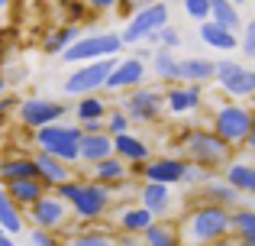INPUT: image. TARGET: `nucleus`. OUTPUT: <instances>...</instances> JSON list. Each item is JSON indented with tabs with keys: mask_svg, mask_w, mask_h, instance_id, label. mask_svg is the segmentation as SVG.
<instances>
[{
	"mask_svg": "<svg viewBox=\"0 0 255 246\" xmlns=\"http://www.w3.org/2000/svg\"><path fill=\"white\" fill-rule=\"evenodd\" d=\"M178 227H181V243L184 246H210L217 240L233 237V211L194 198V204L181 214Z\"/></svg>",
	"mask_w": 255,
	"mask_h": 246,
	"instance_id": "1",
	"label": "nucleus"
},
{
	"mask_svg": "<svg viewBox=\"0 0 255 246\" xmlns=\"http://www.w3.org/2000/svg\"><path fill=\"white\" fill-rule=\"evenodd\" d=\"M62 201H68L71 214L78 217V224H100L107 214L117 211V195L113 188L94 182V178H75L65 188L55 191Z\"/></svg>",
	"mask_w": 255,
	"mask_h": 246,
	"instance_id": "2",
	"label": "nucleus"
},
{
	"mask_svg": "<svg viewBox=\"0 0 255 246\" xmlns=\"http://www.w3.org/2000/svg\"><path fill=\"white\" fill-rule=\"evenodd\" d=\"M178 149H181V159H187V162H194V165H204V169H210V172H223L226 165L236 159V149H230L217 133L204 130V126L181 133Z\"/></svg>",
	"mask_w": 255,
	"mask_h": 246,
	"instance_id": "3",
	"label": "nucleus"
},
{
	"mask_svg": "<svg viewBox=\"0 0 255 246\" xmlns=\"http://www.w3.org/2000/svg\"><path fill=\"white\" fill-rule=\"evenodd\" d=\"M252 123H255V110H249L246 104L239 101H226L213 110L210 117V130L223 139L230 149H246L249 143V133H252Z\"/></svg>",
	"mask_w": 255,
	"mask_h": 246,
	"instance_id": "4",
	"label": "nucleus"
},
{
	"mask_svg": "<svg viewBox=\"0 0 255 246\" xmlns=\"http://www.w3.org/2000/svg\"><path fill=\"white\" fill-rule=\"evenodd\" d=\"M81 139L84 130L78 123H55L36 133V152H45L65 165H78L81 162Z\"/></svg>",
	"mask_w": 255,
	"mask_h": 246,
	"instance_id": "5",
	"label": "nucleus"
},
{
	"mask_svg": "<svg viewBox=\"0 0 255 246\" xmlns=\"http://www.w3.org/2000/svg\"><path fill=\"white\" fill-rule=\"evenodd\" d=\"M68 114H71V110H68L65 101H55V97H26V101L19 104L16 120L23 123V130L39 133V130H45V126L65 123Z\"/></svg>",
	"mask_w": 255,
	"mask_h": 246,
	"instance_id": "6",
	"label": "nucleus"
},
{
	"mask_svg": "<svg viewBox=\"0 0 255 246\" xmlns=\"http://www.w3.org/2000/svg\"><path fill=\"white\" fill-rule=\"evenodd\" d=\"M123 39L120 32H94V36H81L68 52H65V62H104V58H120L123 52Z\"/></svg>",
	"mask_w": 255,
	"mask_h": 246,
	"instance_id": "7",
	"label": "nucleus"
},
{
	"mask_svg": "<svg viewBox=\"0 0 255 246\" xmlns=\"http://www.w3.org/2000/svg\"><path fill=\"white\" fill-rule=\"evenodd\" d=\"M117 68V58H104V62H87L78 65L68 78H65V94L68 97H87V94H97V91L107 88V78L113 75Z\"/></svg>",
	"mask_w": 255,
	"mask_h": 246,
	"instance_id": "8",
	"label": "nucleus"
},
{
	"mask_svg": "<svg viewBox=\"0 0 255 246\" xmlns=\"http://www.w3.org/2000/svg\"><path fill=\"white\" fill-rule=\"evenodd\" d=\"M120 107H123V114L129 117L132 123L152 126V123H162L165 94L158 88H136V91H129V94L120 97Z\"/></svg>",
	"mask_w": 255,
	"mask_h": 246,
	"instance_id": "9",
	"label": "nucleus"
},
{
	"mask_svg": "<svg viewBox=\"0 0 255 246\" xmlns=\"http://www.w3.org/2000/svg\"><path fill=\"white\" fill-rule=\"evenodd\" d=\"M171 19H168V3H162V0H155L152 6H145L142 13H136L132 19H126L123 32H120V39H123V45H139V42H149L152 36H155L158 29H165Z\"/></svg>",
	"mask_w": 255,
	"mask_h": 246,
	"instance_id": "10",
	"label": "nucleus"
},
{
	"mask_svg": "<svg viewBox=\"0 0 255 246\" xmlns=\"http://www.w3.org/2000/svg\"><path fill=\"white\" fill-rule=\"evenodd\" d=\"M26 217H29L32 230H52V234H62V230L71 227V217H75V214H71L68 201H62L55 191H49L39 204H32V208L26 211Z\"/></svg>",
	"mask_w": 255,
	"mask_h": 246,
	"instance_id": "11",
	"label": "nucleus"
},
{
	"mask_svg": "<svg viewBox=\"0 0 255 246\" xmlns=\"http://www.w3.org/2000/svg\"><path fill=\"white\" fill-rule=\"evenodd\" d=\"M217 84L230 101H243L255 94V68L233 62V58H220L217 62Z\"/></svg>",
	"mask_w": 255,
	"mask_h": 246,
	"instance_id": "12",
	"label": "nucleus"
},
{
	"mask_svg": "<svg viewBox=\"0 0 255 246\" xmlns=\"http://www.w3.org/2000/svg\"><path fill=\"white\" fill-rule=\"evenodd\" d=\"M145 75H149V68H145V62H139L136 55L129 58H117V68H113V75L107 78V88L110 94H129V91L142 88Z\"/></svg>",
	"mask_w": 255,
	"mask_h": 246,
	"instance_id": "13",
	"label": "nucleus"
},
{
	"mask_svg": "<svg viewBox=\"0 0 255 246\" xmlns=\"http://www.w3.org/2000/svg\"><path fill=\"white\" fill-rule=\"evenodd\" d=\"M184 169H187V159H181V156H155L149 165H142L139 175L152 185H168L171 188V185H181Z\"/></svg>",
	"mask_w": 255,
	"mask_h": 246,
	"instance_id": "14",
	"label": "nucleus"
},
{
	"mask_svg": "<svg viewBox=\"0 0 255 246\" xmlns=\"http://www.w3.org/2000/svg\"><path fill=\"white\" fill-rule=\"evenodd\" d=\"M113 214H117L113 217V227L120 230V237H139V240H142L145 230L155 224V217H152L142 204H120Z\"/></svg>",
	"mask_w": 255,
	"mask_h": 246,
	"instance_id": "15",
	"label": "nucleus"
},
{
	"mask_svg": "<svg viewBox=\"0 0 255 246\" xmlns=\"http://www.w3.org/2000/svg\"><path fill=\"white\" fill-rule=\"evenodd\" d=\"M204 107V88L200 84H174L165 91V114H191V110Z\"/></svg>",
	"mask_w": 255,
	"mask_h": 246,
	"instance_id": "16",
	"label": "nucleus"
},
{
	"mask_svg": "<svg viewBox=\"0 0 255 246\" xmlns=\"http://www.w3.org/2000/svg\"><path fill=\"white\" fill-rule=\"evenodd\" d=\"M26 178H39L36 169V156L29 152H10V156H0V182L13 185V182H26Z\"/></svg>",
	"mask_w": 255,
	"mask_h": 246,
	"instance_id": "17",
	"label": "nucleus"
},
{
	"mask_svg": "<svg viewBox=\"0 0 255 246\" xmlns=\"http://www.w3.org/2000/svg\"><path fill=\"white\" fill-rule=\"evenodd\" d=\"M36 156V169H39V182L45 185L49 191H58V188H65L68 182H75V169L71 165H65V162H58V159H52V156H45V152H32Z\"/></svg>",
	"mask_w": 255,
	"mask_h": 246,
	"instance_id": "18",
	"label": "nucleus"
},
{
	"mask_svg": "<svg viewBox=\"0 0 255 246\" xmlns=\"http://www.w3.org/2000/svg\"><path fill=\"white\" fill-rule=\"evenodd\" d=\"M139 195V204L149 211L155 221H168L171 208H174V198H171V188L168 185H152V182H142V188L136 191Z\"/></svg>",
	"mask_w": 255,
	"mask_h": 246,
	"instance_id": "19",
	"label": "nucleus"
},
{
	"mask_svg": "<svg viewBox=\"0 0 255 246\" xmlns=\"http://www.w3.org/2000/svg\"><path fill=\"white\" fill-rule=\"evenodd\" d=\"M220 178H223L226 185H233L243 198H255V159L236 156L223 172H220Z\"/></svg>",
	"mask_w": 255,
	"mask_h": 246,
	"instance_id": "20",
	"label": "nucleus"
},
{
	"mask_svg": "<svg viewBox=\"0 0 255 246\" xmlns=\"http://www.w3.org/2000/svg\"><path fill=\"white\" fill-rule=\"evenodd\" d=\"M113 152H117L129 169H142V165L152 162L149 143H145L142 136H136V133H123V136H117V139H113Z\"/></svg>",
	"mask_w": 255,
	"mask_h": 246,
	"instance_id": "21",
	"label": "nucleus"
},
{
	"mask_svg": "<svg viewBox=\"0 0 255 246\" xmlns=\"http://www.w3.org/2000/svg\"><path fill=\"white\" fill-rule=\"evenodd\" d=\"M68 230L71 237L65 240V246H120V234L100 224H75Z\"/></svg>",
	"mask_w": 255,
	"mask_h": 246,
	"instance_id": "22",
	"label": "nucleus"
},
{
	"mask_svg": "<svg viewBox=\"0 0 255 246\" xmlns=\"http://www.w3.org/2000/svg\"><path fill=\"white\" fill-rule=\"evenodd\" d=\"M197 201L217 204V208H226V211L243 208V195H239V191L233 188V185H226L223 178H213V182H207L204 188L197 191Z\"/></svg>",
	"mask_w": 255,
	"mask_h": 246,
	"instance_id": "23",
	"label": "nucleus"
},
{
	"mask_svg": "<svg viewBox=\"0 0 255 246\" xmlns=\"http://www.w3.org/2000/svg\"><path fill=\"white\" fill-rule=\"evenodd\" d=\"M217 81V62L213 58H200V55H191V58H181V84H210Z\"/></svg>",
	"mask_w": 255,
	"mask_h": 246,
	"instance_id": "24",
	"label": "nucleus"
},
{
	"mask_svg": "<svg viewBox=\"0 0 255 246\" xmlns=\"http://www.w3.org/2000/svg\"><path fill=\"white\" fill-rule=\"evenodd\" d=\"M26 221H29L26 211L6 195V188H0V230H3L6 237H16V234L26 230Z\"/></svg>",
	"mask_w": 255,
	"mask_h": 246,
	"instance_id": "25",
	"label": "nucleus"
},
{
	"mask_svg": "<svg viewBox=\"0 0 255 246\" xmlns=\"http://www.w3.org/2000/svg\"><path fill=\"white\" fill-rule=\"evenodd\" d=\"M110 156H117V152H113V136L110 133H94V136L84 133V139H81V162L84 165L94 169V165H100Z\"/></svg>",
	"mask_w": 255,
	"mask_h": 246,
	"instance_id": "26",
	"label": "nucleus"
},
{
	"mask_svg": "<svg viewBox=\"0 0 255 246\" xmlns=\"http://www.w3.org/2000/svg\"><path fill=\"white\" fill-rule=\"evenodd\" d=\"M152 75L162 84H168V88L181 84V58L168 49H155V55H152Z\"/></svg>",
	"mask_w": 255,
	"mask_h": 246,
	"instance_id": "27",
	"label": "nucleus"
},
{
	"mask_svg": "<svg viewBox=\"0 0 255 246\" xmlns=\"http://www.w3.org/2000/svg\"><path fill=\"white\" fill-rule=\"evenodd\" d=\"M6 195H10L23 211H29L32 204H39L45 195H49V188H45L39 178H26V182H13V185H6Z\"/></svg>",
	"mask_w": 255,
	"mask_h": 246,
	"instance_id": "28",
	"label": "nucleus"
},
{
	"mask_svg": "<svg viewBox=\"0 0 255 246\" xmlns=\"http://www.w3.org/2000/svg\"><path fill=\"white\" fill-rule=\"evenodd\" d=\"M129 172L132 169L120 156H110V159H104L100 165H94V169H91V178H94V182H100V185H107V188H113V185L126 182V178H129Z\"/></svg>",
	"mask_w": 255,
	"mask_h": 246,
	"instance_id": "29",
	"label": "nucleus"
},
{
	"mask_svg": "<svg viewBox=\"0 0 255 246\" xmlns=\"http://www.w3.org/2000/svg\"><path fill=\"white\" fill-rule=\"evenodd\" d=\"M200 39H204L210 49H217V52H236V49H239V36H236V32L217 26L213 19L200 23Z\"/></svg>",
	"mask_w": 255,
	"mask_h": 246,
	"instance_id": "30",
	"label": "nucleus"
},
{
	"mask_svg": "<svg viewBox=\"0 0 255 246\" xmlns=\"http://www.w3.org/2000/svg\"><path fill=\"white\" fill-rule=\"evenodd\" d=\"M145 246H184L181 243V227L174 221H155L142 237Z\"/></svg>",
	"mask_w": 255,
	"mask_h": 246,
	"instance_id": "31",
	"label": "nucleus"
},
{
	"mask_svg": "<svg viewBox=\"0 0 255 246\" xmlns=\"http://www.w3.org/2000/svg\"><path fill=\"white\" fill-rule=\"evenodd\" d=\"M210 19L217 26H223V29H230V32H243V26H246V19H243V13H239V6H233L230 0H213V6H210Z\"/></svg>",
	"mask_w": 255,
	"mask_h": 246,
	"instance_id": "32",
	"label": "nucleus"
},
{
	"mask_svg": "<svg viewBox=\"0 0 255 246\" xmlns=\"http://www.w3.org/2000/svg\"><path fill=\"white\" fill-rule=\"evenodd\" d=\"M110 114V104L104 101L100 94H87V97H78L75 104V117L78 123H94V120H107Z\"/></svg>",
	"mask_w": 255,
	"mask_h": 246,
	"instance_id": "33",
	"label": "nucleus"
},
{
	"mask_svg": "<svg viewBox=\"0 0 255 246\" xmlns=\"http://www.w3.org/2000/svg\"><path fill=\"white\" fill-rule=\"evenodd\" d=\"M78 39H81V29H78V26H58V29H52L49 36H45L42 49L49 52V55H65Z\"/></svg>",
	"mask_w": 255,
	"mask_h": 246,
	"instance_id": "34",
	"label": "nucleus"
},
{
	"mask_svg": "<svg viewBox=\"0 0 255 246\" xmlns=\"http://www.w3.org/2000/svg\"><path fill=\"white\" fill-rule=\"evenodd\" d=\"M233 237L239 243L255 246V208H236L233 211Z\"/></svg>",
	"mask_w": 255,
	"mask_h": 246,
	"instance_id": "35",
	"label": "nucleus"
},
{
	"mask_svg": "<svg viewBox=\"0 0 255 246\" xmlns=\"http://www.w3.org/2000/svg\"><path fill=\"white\" fill-rule=\"evenodd\" d=\"M62 16H65V26H78V29H81V26L91 23L97 13H94L84 0H62Z\"/></svg>",
	"mask_w": 255,
	"mask_h": 246,
	"instance_id": "36",
	"label": "nucleus"
},
{
	"mask_svg": "<svg viewBox=\"0 0 255 246\" xmlns=\"http://www.w3.org/2000/svg\"><path fill=\"white\" fill-rule=\"evenodd\" d=\"M213 178H217V172L204 169V165H194V162H187V169H184V178H181V185H184V188H191V191H200L207 182H213Z\"/></svg>",
	"mask_w": 255,
	"mask_h": 246,
	"instance_id": "37",
	"label": "nucleus"
},
{
	"mask_svg": "<svg viewBox=\"0 0 255 246\" xmlns=\"http://www.w3.org/2000/svg\"><path fill=\"white\" fill-rule=\"evenodd\" d=\"M149 45H152V49H168V52H174V49H181V32L168 23L165 29H158L155 36L149 39Z\"/></svg>",
	"mask_w": 255,
	"mask_h": 246,
	"instance_id": "38",
	"label": "nucleus"
},
{
	"mask_svg": "<svg viewBox=\"0 0 255 246\" xmlns=\"http://www.w3.org/2000/svg\"><path fill=\"white\" fill-rule=\"evenodd\" d=\"M104 123H107V133L117 139V136H123V133H129V123H132V120L123 114V107H110V114H107Z\"/></svg>",
	"mask_w": 255,
	"mask_h": 246,
	"instance_id": "39",
	"label": "nucleus"
},
{
	"mask_svg": "<svg viewBox=\"0 0 255 246\" xmlns=\"http://www.w3.org/2000/svg\"><path fill=\"white\" fill-rule=\"evenodd\" d=\"M239 49H243L246 58H252V62H255V16L246 19L243 32H239Z\"/></svg>",
	"mask_w": 255,
	"mask_h": 246,
	"instance_id": "40",
	"label": "nucleus"
},
{
	"mask_svg": "<svg viewBox=\"0 0 255 246\" xmlns=\"http://www.w3.org/2000/svg\"><path fill=\"white\" fill-rule=\"evenodd\" d=\"M210 6H213V0H184V13L191 19H197V23L210 19Z\"/></svg>",
	"mask_w": 255,
	"mask_h": 246,
	"instance_id": "41",
	"label": "nucleus"
},
{
	"mask_svg": "<svg viewBox=\"0 0 255 246\" xmlns=\"http://www.w3.org/2000/svg\"><path fill=\"white\" fill-rule=\"evenodd\" d=\"M29 240H32V246H65V240L58 234H52V230H32Z\"/></svg>",
	"mask_w": 255,
	"mask_h": 246,
	"instance_id": "42",
	"label": "nucleus"
},
{
	"mask_svg": "<svg viewBox=\"0 0 255 246\" xmlns=\"http://www.w3.org/2000/svg\"><path fill=\"white\" fill-rule=\"evenodd\" d=\"M19 97L16 94H6V97H0V123H6L13 114H19Z\"/></svg>",
	"mask_w": 255,
	"mask_h": 246,
	"instance_id": "43",
	"label": "nucleus"
},
{
	"mask_svg": "<svg viewBox=\"0 0 255 246\" xmlns=\"http://www.w3.org/2000/svg\"><path fill=\"white\" fill-rule=\"evenodd\" d=\"M152 3H155V0H123V3H120V13H123L126 19H132L136 13H142L145 6H152Z\"/></svg>",
	"mask_w": 255,
	"mask_h": 246,
	"instance_id": "44",
	"label": "nucleus"
},
{
	"mask_svg": "<svg viewBox=\"0 0 255 246\" xmlns=\"http://www.w3.org/2000/svg\"><path fill=\"white\" fill-rule=\"evenodd\" d=\"M84 3H87V6H91V10H94V13L100 16V13L120 10V3H123V0H84Z\"/></svg>",
	"mask_w": 255,
	"mask_h": 246,
	"instance_id": "45",
	"label": "nucleus"
},
{
	"mask_svg": "<svg viewBox=\"0 0 255 246\" xmlns=\"http://www.w3.org/2000/svg\"><path fill=\"white\" fill-rule=\"evenodd\" d=\"M152 55H155L152 45H136V58H139V62H152Z\"/></svg>",
	"mask_w": 255,
	"mask_h": 246,
	"instance_id": "46",
	"label": "nucleus"
},
{
	"mask_svg": "<svg viewBox=\"0 0 255 246\" xmlns=\"http://www.w3.org/2000/svg\"><path fill=\"white\" fill-rule=\"evenodd\" d=\"M3 75H6V81H23L29 71H23V68H10V71H3Z\"/></svg>",
	"mask_w": 255,
	"mask_h": 246,
	"instance_id": "47",
	"label": "nucleus"
},
{
	"mask_svg": "<svg viewBox=\"0 0 255 246\" xmlns=\"http://www.w3.org/2000/svg\"><path fill=\"white\" fill-rule=\"evenodd\" d=\"M120 246H145L139 237H120Z\"/></svg>",
	"mask_w": 255,
	"mask_h": 246,
	"instance_id": "48",
	"label": "nucleus"
},
{
	"mask_svg": "<svg viewBox=\"0 0 255 246\" xmlns=\"http://www.w3.org/2000/svg\"><path fill=\"white\" fill-rule=\"evenodd\" d=\"M6 94H10V81H6L3 68H0V97H6Z\"/></svg>",
	"mask_w": 255,
	"mask_h": 246,
	"instance_id": "49",
	"label": "nucleus"
},
{
	"mask_svg": "<svg viewBox=\"0 0 255 246\" xmlns=\"http://www.w3.org/2000/svg\"><path fill=\"white\" fill-rule=\"evenodd\" d=\"M13 3H16V0H0V19H3L6 13L13 10Z\"/></svg>",
	"mask_w": 255,
	"mask_h": 246,
	"instance_id": "50",
	"label": "nucleus"
},
{
	"mask_svg": "<svg viewBox=\"0 0 255 246\" xmlns=\"http://www.w3.org/2000/svg\"><path fill=\"white\" fill-rule=\"evenodd\" d=\"M210 246H239L236 237H226V240H217V243H210Z\"/></svg>",
	"mask_w": 255,
	"mask_h": 246,
	"instance_id": "51",
	"label": "nucleus"
},
{
	"mask_svg": "<svg viewBox=\"0 0 255 246\" xmlns=\"http://www.w3.org/2000/svg\"><path fill=\"white\" fill-rule=\"evenodd\" d=\"M246 149L255 156V123H252V133H249V143H246Z\"/></svg>",
	"mask_w": 255,
	"mask_h": 246,
	"instance_id": "52",
	"label": "nucleus"
},
{
	"mask_svg": "<svg viewBox=\"0 0 255 246\" xmlns=\"http://www.w3.org/2000/svg\"><path fill=\"white\" fill-rule=\"evenodd\" d=\"M0 246H16V243H13V237H6V234H0Z\"/></svg>",
	"mask_w": 255,
	"mask_h": 246,
	"instance_id": "53",
	"label": "nucleus"
},
{
	"mask_svg": "<svg viewBox=\"0 0 255 246\" xmlns=\"http://www.w3.org/2000/svg\"><path fill=\"white\" fill-rule=\"evenodd\" d=\"M230 3H233V6H243V3H249V0H230Z\"/></svg>",
	"mask_w": 255,
	"mask_h": 246,
	"instance_id": "54",
	"label": "nucleus"
},
{
	"mask_svg": "<svg viewBox=\"0 0 255 246\" xmlns=\"http://www.w3.org/2000/svg\"><path fill=\"white\" fill-rule=\"evenodd\" d=\"M239 246H249V243H239Z\"/></svg>",
	"mask_w": 255,
	"mask_h": 246,
	"instance_id": "55",
	"label": "nucleus"
},
{
	"mask_svg": "<svg viewBox=\"0 0 255 246\" xmlns=\"http://www.w3.org/2000/svg\"><path fill=\"white\" fill-rule=\"evenodd\" d=\"M0 234H3V230H0Z\"/></svg>",
	"mask_w": 255,
	"mask_h": 246,
	"instance_id": "56",
	"label": "nucleus"
},
{
	"mask_svg": "<svg viewBox=\"0 0 255 246\" xmlns=\"http://www.w3.org/2000/svg\"><path fill=\"white\" fill-rule=\"evenodd\" d=\"M58 3H62V0H58Z\"/></svg>",
	"mask_w": 255,
	"mask_h": 246,
	"instance_id": "57",
	"label": "nucleus"
},
{
	"mask_svg": "<svg viewBox=\"0 0 255 246\" xmlns=\"http://www.w3.org/2000/svg\"><path fill=\"white\" fill-rule=\"evenodd\" d=\"M252 3H255V0H252Z\"/></svg>",
	"mask_w": 255,
	"mask_h": 246,
	"instance_id": "58",
	"label": "nucleus"
}]
</instances>
